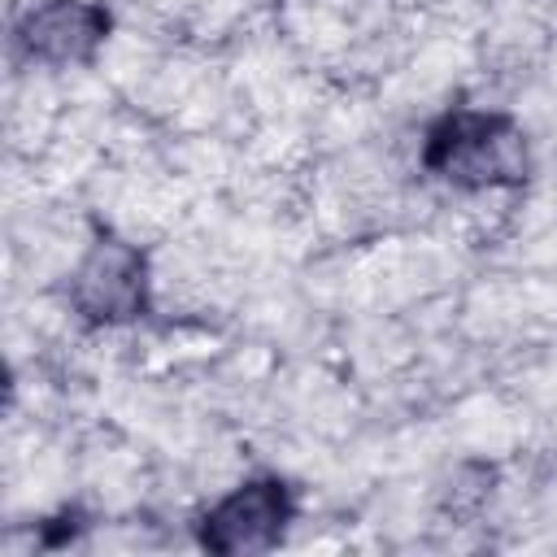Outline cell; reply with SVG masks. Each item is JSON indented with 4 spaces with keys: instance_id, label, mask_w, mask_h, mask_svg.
<instances>
[{
    "instance_id": "cell-2",
    "label": "cell",
    "mask_w": 557,
    "mask_h": 557,
    "mask_svg": "<svg viewBox=\"0 0 557 557\" xmlns=\"http://www.w3.org/2000/svg\"><path fill=\"white\" fill-rule=\"evenodd\" d=\"M70 313L91 331H122L152 318V257L131 235L96 222L65 278Z\"/></svg>"
},
{
    "instance_id": "cell-4",
    "label": "cell",
    "mask_w": 557,
    "mask_h": 557,
    "mask_svg": "<svg viewBox=\"0 0 557 557\" xmlns=\"http://www.w3.org/2000/svg\"><path fill=\"white\" fill-rule=\"evenodd\" d=\"M113 35L104 0H30L9 30L13 57L35 70H87Z\"/></svg>"
},
{
    "instance_id": "cell-1",
    "label": "cell",
    "mask_w": 557,
    "mask_h": 557,
    "mask_svg": "<svg viewBox=\"0 0 557 557\" xmlns=\"http://www.w3.org/2000/svg\"><path fill=\"white\" fill-rule=\"evenodd\" d=\"M418 165L435 183L483 196V191H518L535 174V152L527 126L505 109L448 104L426 122L418 144Z\"/></svg>"
},
{
    "instance_id": "cell-5",
    "label": "cell",
    "mask_w": 557,
    "mask_h": 557,
    "mask_svg": "<svg viewBox=\"0 0 557 557\" xmlns=\"http://www.w3.org/2000/svg\"><path fill=\"white\" fill-rule=\"evenodd\" d=\"M87 527H91L87 513H83L78 505H65V509H57L52 518L39 522V544H44V548H65V544H74Z\"/></svg>"
},
{
    "instance_id": "cell-3",
    "label": "cell",
    "mask_w": 557,
    "mask_h": 557,
    "mask_svg": "<svg viewBox=\"0 0 557 557\" xmlns=\"http://www.w3.org/2000/svg\"><path fill=\"white\" fill-rule=\"evenodd\" d=\"M296 518H300L296 483L274 470H261L231 483L218 500H209L196 513L191 531L196 544L213 557H261L287 540Z\"/></svg>"
}]
</instances>
